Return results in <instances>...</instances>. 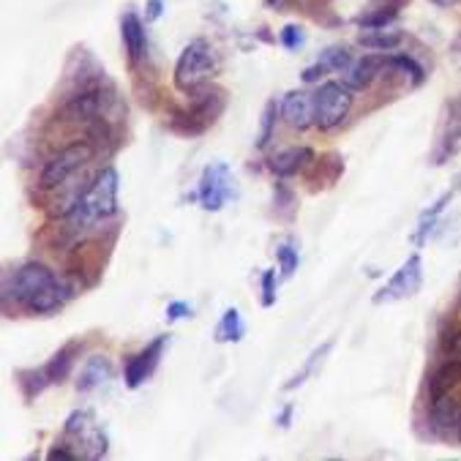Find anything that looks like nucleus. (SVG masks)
Here are the masks:
<instances>
[{"label":"nucleus","instance_id":"1","mask_svg":"<svg viewBox=\"0 0 461 461\" xmlns=\"http://www.w3.org/2000/svg\"><path fill=\"white\" fill-rule=\"evenodd\" d=\"M71 298V290L58 279V276L41 262H25L14 273L6 276L4 301L17 303L28 314H52L63 309Z\"/></svg>","mask_w":461,"mask_h":461},{"label":"nucleus","instance_id":"2","mask_svg":"<svg viewBox=\"0 0 461 461\" xmlns=\"http://www.w3.org/2000/svg\"><path fill=\"white\" fill-rule=\"evenodd\" d=\"M118 192L121 177L115 167H104L90 186L77 192L74 203L63 211V219L71 224V230H90L99 221H107L118 213Z\"/></svg>","mask_w":461,"mask_h":461},{"label":"nucleus","instance_id":"3","mask_svg":"<svg viewBox=\"0 0 461 461\" xmlns=\"http://www.w3.org/2000/svg\"><path fill=\"white\" fill-rule=\"evenodd\" d=\"M219 68V55L205 39H194L186 50L180 52L177 66H175V87L180 94H197L203 90L211 77Z\"/></svg>","mask_w":461,"mask_h":461},{"label":"nucleus","instance_id":"4","mask_svg":"<svg viewBox=\"0 0 461 461\" xmlns=\"http://www.w3.org/2000/svg\"><path fill=\"white\" fill-rule=\"evenodd\" d=\"M94 156H96L94 140H77V142L60 148V150L44 164V169H41V175H39V186H41V189H58V186H63V183H66L74 172H79L85 164L94 161Z\"/></svg>","mask_w":461,"mask_h":461},{"label":"nucleus","instance_id":"5","mask_svg":"<svg viewBox=\"0 0 461 461\" xmlns=\"http://www.w3.org/2000/svg\"><path fill=\"white\" fill-rule=\"evenodd\" d=\"M224 110V99L216 87H203L197 94H192V107L180 110L175 118H172V129L180 131V134H203L211 123H216V118L221 115Z\"/></svg>","mask_w":461,"mask_h":461},{"label":"nucleus","instance_id":"6","mask_svg":"<svg viewBox=\"0 0 461 461\" xmlns=\"http://www.w3.org/2000/svg\"><path fill=\"white\" fill-rule=\"evenodd\" d=\"M66 439L77 447V453L82 458H90V461L104 458L107 450H110L104 429L99 426L94 412H87V410H77V412L68 415V420H66Z\"/></svg>","mask_w":461,"mask_h":461},{"label":"nucleus","instance_id":"7","mask_svg":"<svg viewBox=\"0 0 461 461\" xmlns=\"http://www.w3.org/2000/svg\"><path fill=\"white\" fill-rule=\"evenodd\" d=\"M352 87L341 82H325L314 94V126L322 131L339 129L352 110Z\"/></svg>","mask_w":461,"mask_h":461},{"label":"nucleus","instance_id":"8","mask_svg":"<svg viewBox=\"0 0 461 461\" xmlns=\"http://www.w3.org/2000/svg\"><path fill=\"white\" fill-rule=\"evenodd\" d=\"M235 197V180H232V172L224 161H216V164H208L203 177H200V192H197V200L205 211L216 213L221 211L230 200Z\"/></svg>","mask_w":461,"mask_h":461},{"label":"nucleus","instance_id":"9","mask_svg":"<svg viewBox=\"0 0 461 461\" xmlns=\"http://www.w3.org/2000/svg\"><path fill=\"white\" fill-rule=\"evenodd\" d=\"M423 287V259L420 254H412L410 259L402 262V267L391 276L388 285L375 295V303H396V301H407L412 295H418Z\"/></svg>","mask_w":461,"mask_h":461},{"label":"nucleus","instance_id":"10","mask_svg":"<svg viewBox=\"0 0 461 461\" xmlns=\"http://www.w3.org/2000/svg\"><path fill=\"white\" fill-rule=\"evenodd\" d=\"M104 104H107V94L102 90V85H85L79 94H74L66 102L63 115L71 123H99Z\"/></svg>","mask_w":461,"mask_h":461},{"label":"nucleus","instance_id":"11","mask_svg":"<svg viewBox=\"0 0 461 461\" xmlns=\"http://www.w3.org/2000/svg\"><path fill=\"white\" fill-rule=\"evenodd\" d=\"M164 347H167V336H158L142 352L129 357V363H126V388L137 391L142 383H148V377L156 372V366H158V360L164 355Z\"/></svg>","mask_w":461,"mask_h":461},{"label":"nucleus","instance_id":"12","mask_svg":"<svg viewBox=\"0 0 461 461\" xmlns=\"http://www.w3.org/2000/svg\"><path fill=\"white\" fill-rule=\"evenodd\" d=\"M282 118L295 131H306L309 126H314V94H306V90H290L282 102Z\"/></svg>","mask_w":461,"mask_h":461},{"label":"nucleus","instance_id":"13","mask_svg":"<svg viewBox=\"0 0 461 461\" xmlns=\"http://www.w3.org/2000/svg\"><path fill=\"white\" fill-rule=\"evenodd\" d=\"M388 68V58H377V55H363L357 60H352L344 71V85L352 87V90H363L372 85L380 71Z\"/></svg>","mask_w":461,"mask_h":461},{"label":"nucleus","instance_id":"14","mask_svg":"<svg viewBox=\"0 0 461 461\" xmlns=\"http://www.w3.org/2000/svg\"><path fill=\"white\" fill-rule=\"evenodd\" d=\"M121 33H123L126 55H129L131 66H137L145 58V52H148V33H145L142 20L134 12H126L123 20H121Z\"/></svg>","mask_w":461,"mask_h":461},{"label":"nucleus","instance_id":"15","mask_svg":"<svg viewBox=\"0 0 461 461\" xmlns=\"http://www.w3.org/2000/svg\"><path fill=\"white\" fill-rule=\"evenodd\" d=\"M113 377V363L107 355H94L79 372V380H77V391L79 393H94L96 388H102L107 380Z\"/></svg>","mask_w":461,"mask_h":461},{"label":"nucleus","instance_id":"16","mask_svg":"<svg viewBox=\"0 0 461 461\" xmlns=\"http://www.w3.org/2000/svg\"><path fill=\"white\" fill-rule=\"evenodd\" d=\"M352 63V55L344 47H330L322 52V58H317L301 77L303 82H317L322 77H328L330 71H347V66Z\"/></svg>","mask_w":461,"mask_h":461},{"label":"nucleus","instance_id":"17","mask_svg":"<svg viewBox=\"0 0 461 461\" xmlns=\"http://www.w3.org/2000/svg\"><path fill=\"white\" fill-rule=\"evenodd\" d=\"M458 148H461V104H450V115L445 118L442 137H439V150L434 156V164L447 161L450 156H456Z\"/></svg>","mask_w":461,"mask_h":461},{"label":"nucleus","instance_id":"18","mask_svg":"<svg viewBox=\"0 0 461 461\" xmlns=\"http://www.w3.org/2000/svg\"><path fill=\"white\" fill-rule=\"evenodd\" d=\"M314 161V153L312 148H287L282 153H276L270 158V169L279 175V177H293L298 175L303 167H309Z\"/></svg>","mask_w":461,"mask_h":461},{"label":"nucleus","instance_id":"19","mask_svg":"<svg viewBox=\"0 0 461 461\" xmlns=\"http://www.w3.org/2000/svg\"><path fill=\"white\" fill-rule=\"evenodd\" d=\"M82 341H71V344H66V347H60L55 355H52V360L44 366V372H47V377H50V383L52 385H58V383H63L68 375H71V368H74V363H77V357L82 355Z\"/></svg>","mask_w":461,"mask_h":461},{"label":"nucleus","instance_id":"20","mask_svg":"<svg viewBox=\"0 0 461 461\" xmlns=\"http://www.w3.org/2000/svg\"><path fill=\"white\" fill-rule=\"evenodd\" d=\"M402 31L396 28H363L357 41L366 47V50H380V52H388V50H396L402 44Z\"/></svg>","mask_w":461,"mask_h":461},{"label":"nucleus","instance_id":"21","mask_svg":"<svg viewBox=\"0 0 461 461\" xmlns=\"http://www.w3.org/2000/svg\"><path fill=\"white\" fill-rule=\"evenodd\" d=\"M453 197H456V192L450 189V192H445L434 205H429L423 213H420V221H418V232H415V243H423L431 232H434V227H437V221H439V216L445 213V208L453 203Z\"/></svg>","mask_w":461,"mask_h":461},{"label":"nucleus","instance_id":"22","mask_svg":"<svg viewBox=\"0 0 461 461\" xmlns=\"http://www.w3.org/2000/svg\"><path fill=\"white\" fill-rule=\"evenodd\" d=\"M246 336V322H243V314L232 306V309H227L224 312V317H221V322L216 325V333H213V339L216 341H240Z\"/></svg>","mask_w":461,"mask_h":461},{"label":"nucleus","instance_id":"23","mask_svg":"<svg viewBox=\"0 0 461 461\" xmlns=\"http://www.w3.org/2000/svg\"><path fill=\"white\" fill-rule=\"evenodd\" d=\"M330 349H333V341H325V344H320V347H317V349H314V352L306 357V363H303L301 372H298V375H295V377H293V380L285 385V391H298L301 385H306V380H309V377L317 372V366H320V363L328 357V352H330Z\"/></svg>","mask_w":461,"mask_h":461},{"label":"nucleus","instance_id":"24","mask_svg":"<svg viewBox=\"0 0 461 461\" xmlns=\"http://www.w3.org/2000/svg\"><path fill=\"white\" fill-rule=\"evenodd\" d=\"M17 383H20V388H23L28 402H33L36 396L44 393L47 385H52L44 368H41V372H39V368H25V372H17Z\"/></svg>","mask_w":461,"mask_h":461},{"label":"nucleus","instance_id":"25","mask_svg":"<svg viewBox=\"0 0 461 461\" xmlns=\"http://www.w3.org/2000/svg\"><path fill=\"white\" fill-rule=\"evenodd\" d=\"M276 121H279V104L276 102H267L265 104V113H262V126H259V134H257V148H265L270 140H273V131H276Z\"/></svg>","mask_w":461,"mask_h":461},{"label":"nucleus","instance_id":"26","mask_svg":"<svg viewBox=\"0 0 461 461\" xmlns=\"http://www.w3.org/2000/svg\"><path fill=\"white\" fill-rule=\"evenodd\" d=\"M276 257H279V270H282V279H293V273L298 270L301 254L293 243H282L276 249Z\"/></svg>","mask_w":461,"mask_h":461},{"label":"nucleus","instance_id":"27","mask_svg":"<svg viewBox=\"0 0 461 461\" xmlns=\"http://www.w3.org/2000/svg\"><path fill=\"white\" fill-rule=\"evenodd\" d=\"M388 66L391 68H402L407 77H412V82L415 85H420L423 82V68L418 66V60L415 58H410V55H393V58H388Z\"/></svg>","mask_w":461,"mask_h":461},{"label":"nucleus","instance_id":"28","mask_svg":"<svg viewBox=\"0 0 461 461\" xmlns=\"http://www.w3.org/2000/svg\"><path fill=\"white\" fill-rule=\"evenodd\" d=\"M279 41L287 47V50H301L303 47V31L298 28V25H285L282 28V33H279Z\"/></svg>","mask_w":461,"mask_h":461},{"label":"nucleus","instance_id":"29","mask_svg":"<svg viewBox=\"0 0 461 461\" xmlns=\"http://www.w3.org/2000/svg\"><path fill=\"white\" fill-rule=\"evenodd\" d=\"M276 270H265L262 273V306H273L276 303Z\"/></svg>","mask_w":461,"mask_h":461},{"label":"nucleus","instance_id":"30","mask_svg":"<svg viewBox=\"0 0 461 461\" xmlns=\"http://www.w3.org/2000/svg\"><path fill=\"white\" fill-rule=\"evenodd\" d=\"M192 317V306L189 303H183V301H172L167 306V322H177V320H186Z\"/></svg>","mask_w":461,"mask_h":461},{"label":"nucleus","instance_id":"31","mask_svg":"<svg viewBox=\"0 0 461 461\" xmlns=\"http://www.w3.org/2000/svg\"><path fill=\"white\" fill-rule=\"evenodd\" d=\"M47 458H50V461H58V458H63V461H79L82 456H79L77 450H68V445H55V447L47 453Z\"/></svg>","mask_w":461,"mask_h":461},{"label":"nucleus","instance_id":"32","mask_svg":"<svg viewBox=\"0 0 461 461\" xmlns=\"http://www.w3.org/2000/svg\"><path fill=\"white\" fill-rule=\"evenodd\" d=\"M145 14H148V23L161 20V14H164V0H148V4H145Z\"/></svg>","mask_w":461,"mask_h":461},{"label":"nucleus","instance_id":"33","mask_svg":"<svg viewBox=\"0 0 461 461\" xmlns=\"http://www.w3.org/2000/svg\"><path fill=\"white\" fill-rule=\"evenodd\" d=\"M450 63L456 68H461V31L456 33V39L450 41Z\"/></svg>","mask_w":461,"mask_h":461},{"label":"nucleus","instance_id":"34","mask_svg":"<svg viewBox=\"0 0 461 461\" xmlns=\"http://www.w3.org/2000/svg\"><path fill=\"white\" fill-rule=\"evenodd\" d=\"M290 420H293V404H287L282 410V415H279V420H276V423H279L282 429H290Z\"/></svg>","mask_w":461,"mask_h":461},{"label":"nucleus","instance_id":"35","mask_svg":"<svg viewBox=\"0 0 461 461\" xmlns=\"http://www.w3.org/2000/svg\"><path fill=\"white\" fill-rule=\"evenodd\" d=\"M431 4L439 9H453V6H461V0H431Z\"/></svg>","mask_w":461,"mask_h":461},{"label":"nucleus","instance_id":"36","mask_svg":"<svg viewBox=\"0 0 461 461\" xmlns=\"http://www.w3.org/2000/svg\"><path fill=\"white\" fill-rule=\"evenodd\" d=\"M456 439L461 442V420H458V426H456Z\"/></svg>","mask_w":461,"mask_h":461},{"label":"nucleus","instance_id":"37","mask_svg":"<svg viewBox=\"0 0 461 461\" xmlns=\"http://www.w3.org/2000/svg\"><path fill=\"white\" fill-rule=\"evenodd\" d=\"M267 4H270V6H282V4H285V0H267Z\"/></svg>","mask_w":461,"mask_h":461}]
</instances>
